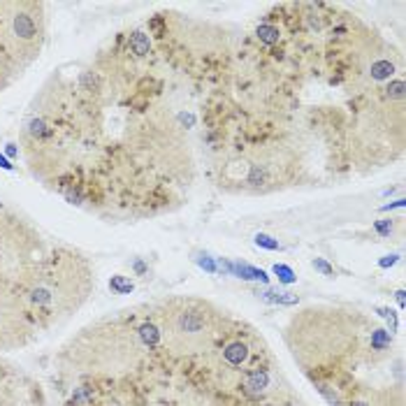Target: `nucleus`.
Here are the masks:
<instances>
[{
    "mask_svg": "<svg viewBox=\"0 0 406 406\" xmlns=\"http://www.w3.org/2000/svg\"><path fill=\"white\" fill-rule=\"evenodd\" d=\"M165 325L170 346L174 350H181V353H195L209 341V334H212L209 316L202 309H195V307L172 314L170 321L165 318Z\"/></svg>",
    "mask_w": 406,
    "mask_h": 406,
    "instance_id": "f257e3e1",
    "label": "nucleus"
},
{
    "mask_svg": "<svg viewBox=\"0 0 406 406\" xmlns=\"http://www.w3.org/2000/svg\"><path fill=\"white\" fill-rule=\"evenodd\" d=\"M246 355H248V348H246V343H241V341L230 343L228 348H225V360H228L230 365H241V362L246 360Z\"/></svg>",
    "mask_w": 406,
    "mask_h": 406,
    "instance_id": "f03ea898",
    "label": "nucleus"
},
{
    "mask_svg": "<svg viewBox=\"0 0 406 406\" xmlns=\"http://www.w3.org/2000/svg\"><path fill=\"white\" fill-rule=\"evenodd\" d=\"M267 374L260 372V369H256V372H251L248 376H246V388L251 390V392H260L263 388H267Z\"/></svg>",
    "mask_w": 406,
    "mask_h": 406,
    "instance_id": "7ed1b4c3",
    "label": "nucleus"
},
{
    "mask_svg": "<svg viewBox=\"0 0 406 406\" xmlns=\"http://www.w3.org/2000/svg\"><path fill=\"white\" fill-rule=\"evenodd\" d=\"M130 46L137 56H146V54H149V37L144 33H135L130 40Z\"/></svg>",
    "mask_w": 406,
    "mask_h": 406,
    "instance_id": "20e7f679",
    "label": "nucleus"
},
{
    "mask_svg": "<svg viewBox=\"0 0 406 406\" xmlns=\"http://www.w3.org/2000/svg\"><path fill=\"white\" fill-rule=\"evenodd\" d=\"M392 72H395V68H392V63H388V61H378V63L372 65L374 79H388V77H392Z\"/></svg>",
    "mask_w": 406,
    "mask_h": 406,
    "instance_id": "39448f33",
    "label": "nucleus"
},
{
    "mask_svg": "<svg viewBox=\"0 0 406 406\" xmlns=\"http://www.w3.org/2000/svg\"><path fill=\"white\" fill-rule=\"evenodd\" d=\"M258 37L263 42H267V44H274V42H279V28H274V26H260L258 28Z\"/></svg>",
    "mask_w": 406,
    "mask_h": 406,
    "instance_id": "423d86ee",
    "label": "nucleus"
},
{
    "mask_svg": "<svg viewBox=\"0 0 406 406\" xmlns=\"http://www.w3.org/2000/svg\"><path fill=\"white\" fill-rule=\"evenodd\" d=\"M139 334H142L144 343H149V346H156L158 339H161V334H158V330H156L154 325H142L139 327Z\"/></svg>",
    "mask_w": 406,
    "mask_h": 406,
    "instance_id": "0eeeda50",
    "label": "nucleus"
},
{
    "mask_svg": "<svg viewBox=\"0 0 406 406\" xmlns=\"http://www.w3.org/2000/svg\"><path fill=\"white\" fill-rule=\"evenodd\" d=\"M256 241L260 246H265V248H279V241H272V237H267V235H258Z\"/></svg>",
    "mask_w": 406,
    "mask_h": 406,
    "instance_id": "6e6552de",
    "label": "nucleus"
},
{
    "mask_svg": "<svg viewBox=\"0 0 406 406\" xmlns=\"http://www.w3.org/2000/svg\"><path fill=\"white\" fill-rule=\"evenodd\" d=\"M274 272H276V274H281V279L286 281V283H290V281H292V272L288 267H283V265H276Z\"/></svg>",
    "mask_w": 406,
    "mask_h": 406,
    "instance_id": "1a4fd4ad",
    "label": "nucleus"
},
{
    "mask_svg": "<svg viewBox=\"0 0 406 406\" xmlns=\"http://www.w3.org/2000/svg\"><path fill=\"white\" fill-rule=\"evenodd\" d=\"M321 392H323V395L327 397V401H330L332 406H339V397L334 395V392H332V390L327 388V385H321Z\"/></svg>",
    "mask_w": 406,
    "mask_h": 406,
    "instance_id": "9d476101",
    "label": "nucleus"
},
{
    "mask_svg": "<svg viewBox=\"0 0 406 406\" xmlns=\"http://www.w3.org/2000/svg\"><path fill=\"white\" fill-rule=\"evenodd\" d=\"M314 267H316V269H321L323 274H327V276L332 274V267H330V265H327V263H323V260H318V258H316V260H314Z\"/></svg>",
    "mask_w": 406,
    "mask_h": 406,
    "instance_id": "9b49d317",
    "label": "nucleus"
},
{
    "mask_svg": "<svg viewBox=\"0 0 406 406\" xmlns=\"http://www.w3.org/2000/svg\"><path fill=\"white\" fill-rule=\"evenodd\" d=\"M392 95L395 97L404 95V84H401V81H395V84H392Z\"/></svg>",
    "mask_w": 406,
    "mask_h": 406,
    "instance_id": "f8f14e48",
    "label": "nucleus"
},
{
    "mask_svg": "<svg viewBox=\"0 0 406 406\" xmlns=\"http://www.w3.org/2000/svg\"><path fill=\"white\" fill-rule=\"evenodd\" d=\"M378 230H381V232H388V223H378Z\"/></svg>",
    "mask_w": 406,
    "mask_h": 406,
    "instance_id": "ddd939ff",
    "label": "nucleus"
},
{
    "mask_svg": "<svg viewBox=\"0 0 406 406\" xmlns=\"http://www.w3.org/2000/svg\"><path fill=\"white\" fill-rule=\"evenodd\" d=\"M350 406H367V404H365V401H353Z\"/></svg>",
    "mask_w": 406,
    "mask_h": 406,
    "instance_id": "4468645a",
    "label": "nucleus"
}]
</instances>
